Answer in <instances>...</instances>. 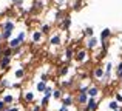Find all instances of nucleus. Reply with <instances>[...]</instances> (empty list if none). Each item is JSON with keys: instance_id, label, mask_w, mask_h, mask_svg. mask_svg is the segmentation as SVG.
Segmentation results:
<instances>
[{"instance_id": "18", "label": "nucleus", "mask_w": 122, "mask_h": 111, "mask_svg": "<svg viewBox=\"0 0 122 111\" xmlns=\"http://www.w3.org/2000/svg\"><path fill=\"white\" fill-rule=\"evenodd\" d=\"M50 43H51V45H60V36H54V37H51Z\"/></svg>"}, {"instance_id": "7", "label": "nucleus", "mask_w": 122, "mask_h": 111, "mask_svg": "<svg viewBox=\"0 0 122 111\" xmlns=\"http://www.w3.org/2000/svg\"><path fill=\"white\" fill-rule=\"evenodd\" d=\"M104 76H105V69L102 68V66H97V68L94 69V77L102 80V77H104Z\"/></svg>"}, {"instance_id": "25", "label": "nucleus", "mask_w": 122, "mask_h": 111, "mask_svg": "<svg viewBox=\"0 0 122 111\" xmlns=\"http://www.w3.org/2000/svg\"><path fill=\"white\" fill-rule=\"evenodd\" d=\"M11 34H12L11 31H3V33H2V37L6 40V39H9V37H11Z\"/></svg>"}, {"instance_id": "30", "label": "nucleus", "mask_w": 122, "mask_h": 111, "mask_svg": "<svg viewBox=\"0 0 122 111\" xmlns=\"http://www.w3.org/2000/svg\"><path fill=\"white\" fill-rule=\"evenodd\" d=\"M19 40H20V42H23V39H25V33H20L19 34V37H17Z\"/></svg>"}, {"instance_id": "11", "label": "nucleus", "mask_w": 122, "mask_h": 111, "mask_svg": "<svg viewBox=\"0 0 122 111\" xmlns=\"http://www.w3.org/2000/svg\"><path fill=\"white\" fill-rule=\"evenodd\" d=\"M108 108H110L111 111H116V110H119V108H121V105L116 102V100H111V102L108 103Z\"/></svg>"}, {"instance_id": "32", "label": "nucleus", "mask_w": 122, "mask_h": 111, "mask_svg": "<svg viewBox=\"0 0 122 111\" xmlns=\"http://www.w3.org/2000/svg\"><path fill=\"white\" fill-rule=\"evenodd\" d=\"M59 111H70V108H68V106H65V105H62L59 108Z\"/></svg>"}, {"instance_id": "16", "label": "nucleus", "mask_w": 122, "mask_h": 111, "mask_svg": "<svg viewBox=\"0 0 122 111\" xmlns=\"http://www.w3.org/2000/svg\"><path fill=\"white\" fill-rule=\"evenodd\" d=\"M42 40V31H36L33 34V42H40Z\"/></svg>"}, {"instance_id": "24", "label": "nucleus", "mask_w": 122, "mask_h": 111, "mask_svg": "<svg viewBox=\"0 0 122 111\" xmlns=\"http://www.w3.org/2000/svg\"><path fill=\"white\" fill-rule=\"evenodd\" d=\"M23 74H25V71H23V69H17V71H15V77H17V79H20V77H23Z\"/></svg>"}, {"instance_id": "19", "label": "nucleus", "mask_w": 122, "mask_h": 111, "mask_svg": "<svg viewBox=\"0 0 122 111\" xmlns=\"http://www.w3.org/2000/svg\"><path fill=\"white\" fill-rule=\"evenodd\" d=\"M85 36L88 37V39L94 37V29H93V28H86V29H85Z\"/></svg>"}, {"instance_id": "6", "label": "nucleus", "mask_w": 122, "mask_h": 111, "mask_svg": "<svg viewBox=\"0 0 122 111\" xmlns=\"http://www.w3.org/2000/svg\"><path fill=\"white\" fill-rule=\"evenodd\" d=\"M76 60H77V62H85V60H86V51H85V49L77 51V54H76Z\"/></svg>"}, {"instance_id": "39", "label": "nucleus", "mask_w": 122, "mask_h": 111, "mask_svg": "<svg viewBox=\"0 0 122 111\" xmlns=\"http://www.w3.org/2000/svg\"><path fill=\"white\" fill-rule=\"evenodd\" d=\"M11 2H14V3H17V2H19V0H11Z\"/></svg>"}, {"instance_id": "22", "label": "nucleus", "mask_w": 122, "mask_h": 111, "mask_svg": "<svg viewBox=\"0 0 122 111\" xmlns=\"http://www.w3.org/2000/svg\"><path fill=\"white\" fill-rule=\"evenodd\" d=\"M65 59H66V60H71V59H73V49H71V48H66V51H65Z\"/></svg>"}, {"instance_id": "35", "label": "nucleus", "mask_w": 122, "mask_h": 111, "mask_svg": "<svg viewBox=\"0 0 122 111\" xmlns=\"http://www.w3.org/2000/svg\"><path fill=\"white\" fill-rule=\"evenodd\" d=\"M116 71H122V62H119V65L116 66Z\"/></svg>"}, {"instance_id": "26", "label": "nucleus", "mask_w": 122, "mask_h": 111, "mask_svg": "<svg viewBox=\"0 0 122 111\" xmlns=\"http://www.w3.org/2000/svg\"><path fill=\"white\" fill-rule=\"evenodd\" d=\"M114 100L121 105V103H122V93H116V99H114Z\"/></svg>"}, {"instance_id": "13", "label": "nucleus", "mask_w": 122, "mask_h": 111, "mask_svg": "<svg viewBox=\"0 0 122 111\" xmlns=\"http://www.w3.org/2000/svg\"><path fill=\"white\" fill-rule=\"evenodd\" d=\"M12 29H14V23H12V22H6V23L3 25V31H11L12 33Z\"/></svg>"}, {"instance_id": "14", "label": "nucleus", "mask_w": 122, "mask_h": 111, "mask_svg": "<svg viewBox=\"0 0 122 111\" xmlns=\"http://www.w3.org/2000/svg\"><path fill=\"white\" fill-rule=\"evenodd\" d=\"M43 97H46V99H51V97H53V88L51 87H46V90H45V93H43Z\"/></svg>"}, {"instance_id": "2", "label": "nucleus", "mask_w": 122, "mask_h": 111, "mask_svg": "<svg viewBox=\"0 0 122 111\" xmlns=\"http://www.w3.org/2000/svg\"><path fill=\"white\" fill-rule=\"evenodd\" d=\"M97 45H99V39H96V37H91V39L86 40V48L90 49H94Z\"/></svg>"}, {"instance_id": "38", "label": "nucleus", "mask_w": 122, "mask_h": 111, "mask_svg": "<svg viewBox=\"0 0 122 111\" xmlns=\"http://www.w3.org/2000/svg\"><path fill=\"white\" fill-rule=\"evenodd\" d=\"M2 40H3V37H2V34H0V42H2Z\"/></svg>"}, {"instance_id": "41", "label": "nucleus", "mask_w": 122, "mask_h": 111, "mask_svg": "<svg viewBox=\"0 0 122 111\" xmlns=\"http://www.w3.org/2000/svg\"><path fill=\"white\" fill-rule=\"evenodd\" d=\"M3 111H8V106H6V110H3Z\"/></svg>"}, {"instance_id": "36", "label": "nucleus", "mask_w": 122, "mask_h": 111, "mask_svg": "<svg viewBox=\"0 0 122 111\" xmlns=\"http://www.w3.org/2000/svg\"><path fill=\"white\" fill-rule=\"evenodd\" d=\"M46 79H48V76L43 72V74H42V82H46Z\"/></svg>"}, {"instance_id": "15", "label": "nucleus", "mask_w": 122, "mask_h": 111, "mask_svg": "<svg viewBox=\"0 0 122 111\" xmlns=\"http://www.w3.org/2000/svg\"><path fill=\"white\" fill-rule=\"evenodd\" d=\"M62 102H63V105H65V106H70V105H73V97L71 96H66V97H63V99H62Z\"/></svg>"}, {"instance_id": "21", "label": "nucleus", "mask_w": 122, "mask_h": 111, "mask_svg": "<svg viewBox=\"0 0 122 111\" xmlns=\"http://www.w3.org/2000/svg\"><path fill=\"white\" fill-rule=\"evenodd\" d=\"M12 100H14V97L9 96V94H6V96L3 97V102H5V105H9V103H12Z\"/></svg>"}, {"instance_id": "40", "label": "nucleus", "mask_w": 122, "mask_h": 111, "mask_svg": "<svg viewBox=\"0 0 122 111\" xmlns=\"http://www.w3.org/2000/svg\"><path fill=\"white\" fill-rule=\"evenodd\" d=\"M116 111H122V108H119V110H116Z\"/></svg>"}, {"instance_id": "5", "label": "nucleus", "mask_w": 122, "mask_h": 111, "mask_svg": "<svg viewBox=\"0 0 122 111\" xmlns=\"http://www.w3.org/2000/svg\"><path fill=\"white\" fill-rule=\"evenodd\" d=\"M110 36H111V31L108 29V28L102 29V33H101V40H102V43H104V42H107V40L110 39Z\"/></svg>"}, {"instance_id": "42", "label": "nucleus", "mask_w": 122, "mask_h": 111, "mask_svg": "<svg viewBox=\"0 0 122 111\" xmlns=\"http://www.w3.org/2000/svg\"><path fill=\"white\" fill-rule=\"evenodd\" d=\"M121 83H122V80H121Z\"/></svg>"}, {"instance_id": "29", "label": "nucleus", "mask_w": 122, "mask_h": 111, "mask_svg": "<svg viewBox=\"0 0 122 111\" xmlns=\"http://www.w3.org/2000/svg\"><path fill=\"white\" fill-rule=\"evenodd\" d=\"M0 87H9V82L6 79H3V80H0Z\"/></svg>"}, {"instance_id": "1", "label": "nucleus", "mask_w": 122, "mask_h": 111, "mask_svg": "<svg viewBox=\"0 0 122 111\" xmlns=\"http://www.w3.org/2000/svg\"><path fill=\"white\" fill-rule=\"evenodd\" d=\"M97 108V100L93 99V97H90L88 102H86V106H85V111H96Z\"/></svg>"}, {"instance_id": "33", "label": "nucleus", "mask_w": 122, "mask_h": 111, "mask_svg": "<svg viewBox=\"0 0 122 111\" xmlns=\"http://www.w3.org/2000/svg\"><path fill=\"white\" fill-rule=\"evenodd\" d=\"M116 77L119 79V80H122V71H116Z\"/></svg>"}, {"instance_id": "28", "label": "nucleus", "mask_w": 122, "mask_h": 111, "mask_svg": "<svg viewBox=\"0 0 122 111\" xmlns=\"http://www.w3.org/2000/svg\"><path fill=\"white\" fill-rule=\"evenodd\" d=\"M48 31H50V26H48V25H43V26H42V34H48Z\"/></svg>"}, {"instance_id": "27", "label": "nucleus", "mask_w": 122, "mask_h": 111, "mask_svg": "<svg viewBox=\"0 0 122 111\" xmlns=\"http://www.w3.org/2000/svg\"><path fill=\"white\" fill-rule=\"evenodd\" d=\"M68 66H63V68L62 69H60V76H65V74H68Z\"/></svg>"}, {"instance_id": "12", "label": "nucleus", "mask_w": 122, "mask_h": 111, "mask_svg": "<svg viewBox=\"0 0 122 111\" xmlns=\"http://www.w3.org/2000/svg\"><path fill=\"white\" fill-rule=\"evenodd\" d=\"M70 26H71V19L65 17V19H63V22H62V28H63V29H68Z\"/></svg>"}, {"instance_id": "37", "label": "nucleus", "mask_w": 122, "mask_h": 111, "mask_svg": "<svg viewBox=\"0 0 122 111\" xmlns=\"http://www.w3.org/2000/svg\"><path fill=\"white\" fill-rule=\"evenodd\" d=\"M40 108H42V106H34L33 111H40Z\"/></svg>"}, {"instance_id": "4", "label": "nucleus", "mask_w": 122, "mask_h": 111, "mask_svg": "<svg viewBox=\"0 0 122 111\" xmlns=\"http://www.w3.org/2000/svg\"><path fill=\"white\" fill-rule=\"evenodd\" d=\"M88 94L86 93H79V96H77V102L81 103V105H86V102H88Z\"/></svg>"}, {"instance_id": "9", "label": "nucleus", "mask_w": 122, "mask_h": 111, "mask_svg": "<svg viewBox=\"0 0 122 111\" xmlns=\"http://www.w3.org/2000/svg\"><path fill=\"white\" fill-rule=\"evenodd\" d=\"M19 46H20V40H19V39L9 40V48H11V49H17Z\"/></svg>"}, {"instance_id": "3", "label": "nucleus", "mask_w": 122, "mask_h": 111, "mask_svg": "<svg viewBox=\"0 0 122 111\" xmlns=\"http://www.w3.org/2000/svg\"><path fill=\"white\" fill-rule=\"evenodd\" d=\"M86 94H88V97H93V99H96V97H97V94H99V88L93 85V87H90V88H88Z\"/></svg>"}, {"instance_id": "17", "label": "nucleus", "mask_w": 122, "mask_h": 111, "mask_svg": "<svg viewBox=\"0 0 122 111\" xmlns=\"http://www.w3.org/2000/svg\"><path fill=\"white\" fill-rule=\"evenodd\" d=\"M45 90H46V82H39V83H37V91L45 93Z\"/></svg>"}, {"instance_id": "23", "label": "nucleus", "mask_w": 122, "mask_h": 111, "mask_svg": "<svg viewBox=\"0 0 122 111\" xmlns=\"http://www.w3.org/2000/svg\"><path fill=\"white\" fill-rule=\"evenodd\" d=\"M53 97L54 99H60V97H62V91L60 90H54L53 91Z\"/></svg>"}, {"instance_id": "34", "label": "nucleus", "mask_w": 122, "mask_h": 111, "mask_svg": "<svg viewBox=\"0 0 122 111\" xmlns=\"http://www.w3.org/2000/svg\"><path fill=\"white\" fill-rule=\"evenodd\" d=\"M8 111H19L17 106H8Z\"/></svg>"}, {"instance_id": "20", "label": "nucleus", "mask_w": 122, "mask_h": 111, "mask_svg": "<svg viewBox=\"0 0 122 111\" xmlns=\"http://www.w3.org/2000/svg\"><path fill=\"white\" fill-rule=\"evenodd\" d=\"M25 100H26V102H33V100H34V94L31 93V91L25 93Z\"/></svg>"}, {"instance_id": "31", "label": "nucleus", "mask_w": 122, "mask_h": 111, "mask_svg": "<svg viewBox=\"0 0 122 111\" xmlns=\"http://www.w3.org/2000/svg\"><path fill=\"white\" fill-rule=\"evenodd\" d=\"M3 110H6V106H5V102H3V100H0V111H3Z\"/></svg>"}, {"instance_id": "10", "label": "nucleus", "mask_w": 122, "mask_h": 111, "mask_svg": "<svg viewBox=\"0 0 122 111\" xmlns=\"http://www.w3.org/2000/svg\"><path fill=\"white\" fill-rule=\"evenodd\" d=\"M105 76H107V77H110V76H111V72H113V63H111V62H108L107 63V65H105Z\"/></svg>"}, {"instance_id": "8", "label": "nucleus", "mask_w": 122, "mask_h": 111, "mask_svg": "<svg viewBox=\"0 0 122 111\" xmlns=\"http://www.w3.org/2000/svg\"><path fill=\"white\" fill-rule=\"evenodd\" d=\"M9 62H11V57H9V56H3V57H2V60H0V68L5 69L6 66L9 65Z\"/></svg>"}]
</instances>
